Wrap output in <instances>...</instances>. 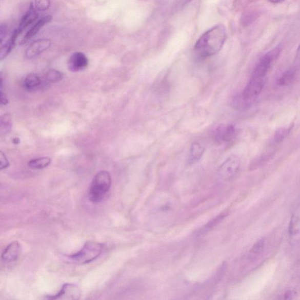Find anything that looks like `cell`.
<instances>
[{
    "label": "cell",
    "instance_id": "cell-1",
    "mask_svg": "<svg viewBox=\"0 0 300 300\" xmlns=\"http://www.w3.org/2000/svg\"><path fill=\"white\" fill-rule=\"evenodd\" d=\"M227 32L223 25H217L200 37L194 48L196 55L201 59L217 54L223 48Z\"/></svg>",
    "mask_w": 300,
    "mask_h": 300
},
{
    "label": "cell",
    "instance_id": "cell-2",
    "mask_svg": "<svg viewBox=\"0 0 300 300\" xmlns=\"http://www.w3.org/2000/svg\"><path fill=\"white\" fill-rule=\"evenodd\" d=\"M112 185V178L109 172L101 171L94 176L89 187V198L92 203L101 202L108 194Z\"/></svg>",
    "mask_w": 300,
    "mask_h": 300
},
{
    "label": "cell",
    "instance_id": "cell-3",
    "mask_svg": "<svg viewBox=\"0 0 300 300\" xmlns=\"http://www.w3.org/2000/svg\"><path fill=\"white\" fill-rule=\"evenodd\" d=\"M104 250V245L97 242H86L83 247L77 252L70 255V261L77 265H85L96 260L99 257Z\"/></svg>",
    "mask_w": 300,
    "mask_h": 300
},
{
    "label": "cell",
    "instance_id": "cell-4",
    "mask_svg": "<svg viewBox=\"0 0 300 300\" xmlns=\"http://www.w3.org/2000/svg\"><path fill=\"white\" fill-rule=\"evenodd\" d=\"M281 52V49L276 48L272 51L267 53L264 56H262L258 61L256 67H254L252 73L253 76L265 78L271 65L275 59H276Z\"/></svg>",
    "mask_w": 300,
    "mask_h": 300
},
{
    "label": "cell",
    "instance_id": "cell-5",
    "mask_svg": "<svg viewBox=\"0 0 300 300\" xmlns=\"http://www.w3.org/2000/svg\"><path fill=\"white\" fill-rule=\"evenodd\" d=\"M240 168V160L235 155L229 157L222 164L219 168V174L225 180L231 179L235 176Z\"/></svg>",
    "mask_w": 300,
    "mask_h": 300
},
{
    "label": "cell",
    "instance_id": "cell-6",
    "mask_svg": "<svg viewBox=\"0 0 300 300\" xmlns=\"http://www.w3.org/2000/svg\"><path fill=\"white\" fill-rule=\"evenodd\" d=\"M264 85L265 78L252 76L244 90L243 94H242L244 99L252 100L259 96L264 89Z\"/></svg>",
    "mask_w": 300,
    "mask_h": 300
},
{
    "label": "cell",
    "instance_id": "cell-7",
    "mask_svg": "<svg viewBox=\"0 0 300 300\" xmlns=\"http://www.w3.org/2000/svg\"><path fill=\"white\" fill-rule=\"evenodd\" d=\"M237 131L232 125H220L214 132V138L217 143L228 144L233 142L236 139Z\"/></svg>",
    "mask_w": 300,
    "mask_h": 300
},
{
    "label": "cell",
    "instance_id": "cell-8",
    "mask_svg": "<svg viewBox=\"0 0 300 300\" xmlns=\"http://www.w3.org/2000/svg\"><path fill=\"white\" fill-rule=\"evenodd\" d=\"M81 296V291L77 286L71 283H67L55 295H48L49 299H78Z\"/></svg>",
    "mask_w": 300,
    "mask_h": 300
},
{
    "label": "cell",
    "instance_id": "cell-9",
    "mask_svg": "<svg viewBox=\"0 0 300 300\" xmlns=\"http://www.w3.org/2000/svg\"><path fill=\"white\" fill-rule=\"evenodd\" d=\"M89 60L84 53L77 52L70 56L68 61V67L70 71L77 72L88 67Z\"/></svg>",
    "mask_w": 300,
    "mask_h": 300
},
{
    "label": "cell",
    "instance_id": "cell-10",
    "mask_svg": "<svg viewBox=\"0 0 300 300\" xmlns=\"http://www.w3.org/2000/svg\"><path fill=\"white\" fill-rule=\"evenodd\" d=\"M51 45V41L48 39H40L34 41L29 47L26 52L28 59L34 58L41 53L46 51Z\"/></svg>",
    "mask_w": 300,
    "mask_h": 300
},
{
    "label": "cell",
    "instance_id": "cell-11",
    "mask_svg": "<svg viewBox=\"0 0 300 300\" xmlns=\"http://www.w3.org/2000/svg\"><path fill=\"white\" fill-rule=\"evenodd\" d=\"M20 253L21 245L19 242H12L4 249L2 254V260L6 263L15 262L19 257Z\"/></svg>",
    "mask_w": 300,
    "mask_h": 300
},
{
    "label": "cell",
    "instance_id": "cell-12",
    "mask_svg": "<svg viewBox=\"0 0 300 300\" xmlns=\"http://www.w3.org/2000/svg\"><path fill=\"white\" fill-rule=\"evenodd\" d=\"M44 84V78L35 73L29 74L24 81V87L28 91H35Z\"/></svg>",
    "mask_w": 300,
    "mask_h": 300
},
{
    "label": "cell",
    "instance_id": "cell-13",
    "mask_svg": "<svg viewBox=\"0 0 300 300\" xmlns=\"http://www.w3.org/2000/svg\"><path fill=\"white\" fill-rule=\"evenodd\" d=\"M38 18V12H36L34 7L31 4L30 8H29V10L23 16L22 22H21L19 26L17 28L20 34L26 30L27 27L31 26L32 24L34 23Z\"/></svg>",
    "mask_w": 300,
    "mask_h": 300
},
{
    "label": "cell",
    "instance_id": "cell-14",
    "mask_svg": "<svg viewBox=\"0 0 300 300\" xmlns=\"http://www.w3.org/2000/svg\"><path fill=\"white\" fill-rule=\"evenodd\" d=\"M52 19V17L51 15L45 16L43 18L40 19L38 22H37L34 26L27 32L22 41V44L27 43L28 41L30 40L32 37H34L37 33L41 30V28L45 26V25L50 23Z\"/></svg>",
    "mask_w": 300,
    "mask_h": 300
},
{
    "label": "cell",
    "instance_id": "cell-15",
    "mask_svg": "<svg viewBox=\"0 0 300 300\" xmlns=\"http://www.w3.org/2000/svg\"><path fill=\"white\" fill-rule=\"evenodd\" d=\"M19 34L20 33L17 29H16L13 33H12L10 38L8 39L6 43L2 44L1 52H0V58H1V60L5 58V57H6L11 52L12 49H13L15 46L16 39H17Z\"/></svg>",
    "mask_w": 300,
    "mask_h": 300
},
{
    "label": "cell",
    "instance_id": "cell-16",
    "mask_svg": "<svg viewBox=\"0 0 300 300\" xmlns=\"http://www.w3.org/2000/svg\"><path fill=\"white\" fill-rule=\"evenodd\" d=\"M204 150V147L199 142L193 143L190 148L189 162L190 164H194L199 161L203 157Z\"/></svg>",
    "mask_w": 300,
    "mask_h": 300
},
{
    "label": "cell",
    "instance_id": "cell-17",
    "mask_svg": "<svg viewBox=\"0 0 300 300\" xmlns=\"http://www.w3.org/2000/svg\"><path fill=\"white\" fill-rule=\"evenodd\" d=\"M289 233L292 237L300 235V205L291 219Z\"/></svg>",
    "mask_w": 300,
    "mask_h": 300
},
{
    "label": "cell",
    "instance_id": "cell-18",
    "mask_svg": "<svg viewBox=\"0 0 300 300\" xmlns=\"http://www.w3.org/2000/svg\"><path fill=\"white\" fill-rule=\"evenodd\" d=\"M296 71L295 67L287 70L279 78L277 82L278 85L281 86L290 85L295 79V76H296Z\"/></svg>",
    "mask_w": 300,
    "mask_h": 300
},
{
    "label": "cell",
    "instance_id": "cell-19",
    "mask_svg": "<svg viewBox=\"0 0 300 300\" xmlns=\"http://www.w3.org/2000/svg\"><path fill=\"white\" fill-rule=\"evenodd\" d=\"M51 163L50 158L44 157L31 159L28 162V165L32 169L41 170L49 166Z\"/></svg>",
    "mask_w": 300,
    "mask_h": 300
},
{
    "label": "cell",
    "instance_id": "cell-20",
    "mask_svg": "<svg viewBox=\"0 0 300 300\" xmlns=\"http://www.w3.org/2000/svg\"><path fill=\"white\" fill-rule=\"evenodd\" d=\"M293 126H289L287 127H282L280 129H278L276 133H274L272 139V143L275 145H278L282 143L284 139L288 136L291 130H292Z\"/></svg>",
    "mask_w": 300,
    "mask_h": 300
},
{
    "label": "cell",
    "instance_id": "cell-21",
    "mask_svg": "<svg viewBox=\"0 0 300 300\" xmlns=\"http://www.w3.org/2000/svg\"><path fill=\"white\" fill-rule=\"evenodd\" d=\"M64 74L55 69L49 70L44 76L45 84L55 83L63 79Z\"/></svg>",
    "mask_w": 300,
    "mask_h": 300
},
{
    "label": "cell",
    "instance_id": "cell-22",
    "mask_svg": "<svg viewBox=\"0 0 300 300\" xmlns=\"http://www.w3.org/2000/svg\"><path fill=\"white\" fill-rule=\"evenodd\" d=\"M12 121L10 114L3 115L1 120V129L2 132L7 133L11 129Z\"/></svg>",
    "mask_w": 300,
    "mask_h": 300
},
{
    "label": "cell",
    "instance_id": "cell-23",
    "mask_svg": "<svg viewBox=\"0 0 300 300\" xmlns=\"http://www.w3.org/2000/svg\"><path fill=\"white\" fill-rule=\"evenodd\" d=\"M50 0H35L36 9L38 11H46L50 7Z\"/></svg>",
    "mask_w": 300,
    "mask_h": 300
},
{
    "label": "cell",
    "instance_id": "cell-24",
    "mask_svg": "<svg viewBox=\"0 0 300 300\" xmlns=\"http://www.w3.org/2000/svg\"><path fill=\"white\" fill-rule=\"evenodd\" d=\"M265 240L264 239H261L254 245L251 250V252L254 254H259L263 251V250L265 248Z\"/></svg>",
    "mask_w": 300,
    "mask_h": 300
},
{
    "label": "cell",
    "instance_id": "cell-25",
    "mask_svg": "<svg viewBox=\"0 0 300 300\" xmlns=\"http://www.w3.org/2000/svg\"><path fill=\"white\" fill-rule=\"evenodd\" d=\"M225 216V214L217 216L214 219L209 222V223L205 226L204 231H205V230H209V229L215 227V226L217 224H219L222 220L224 219Z\"/></svg>",
    "mask_w": 300,
    "mask_h": 300
},
{
    "label": "cell",
    "instance_id": "cell-26",
    "mask_svg": "<svg viewBox=\"0 0 300 300\" xmlns=\"http://www.w3.org/2000/svg\"><path fill=\"white\" fill-rule=\"evenodd\" d=\"M0 160H1V170L6 169L9 167V162H8L6 155L2 151L0 153Z\"/></svg>",
    "mask_w": 300,
    "mask_h": 300
},
{
    "label": "cell",
    "instance_id": "cell-27",
    "mask_svg": "<svg viewBox=\"0 0 300 300\" xmlns=\"http://www.w3.org/2000/svg\"><path fill=\"white\" fill-rule=\"evenodd\" d=\"M0 86H1V90H0V91H1V94H0V96H1V104L2 105H6L8 103V101L6 94L3 91V82L2 78L1 79V85H0Z\"/></svg>",
    "mask_w": 300,
    "mask_h": 300
},
{
    "label": "cell",
    "instance_id": "cell-28",
    "mask_svg": "<svg viewBox=\"0 0 300 300\" xmlns=\"http://www.w3.org/2000/svg\"><path fill=\"white\" fill-rule=\"evenodd\" d=\"M7 28L5 25H2L1 26V34H0V38H1V43L3 42V39L5 38L7 32Z\"/></svg>",
    "mask_w": 300,
    "mask_h": 300
},
{
    "label": "cell",
    "instance_id": "cell-29",
    "mask_svg": "<svg viewBox=\"0 0 300 300\" xmlns=\"http://www.w3.org/2000/svg\"><path fill=\"white\" fill-rule=\"evenodd\" d=\"M295 61L297 66L300 65V45L297 49L296 55H295Z\"/></svg>",
    "mask_w": 300,
    "mask_h": 300
},
{
    "label": "cell",
    "instance_id": "cell-30",
    "mask_svg": "<svg viewBox=\"0 0 300 300\" xmlns=\"http://www.w3.org/2000/svg\"><path fill=\"white\" fill-rule=\"evenodd\" d=\"M268 1L273 4H277L285 2V0H268Z\"/></svg>",
    "mask_w": 300,
    "mask_h": 300
},
{
    "label": "cell",
    "instance_id": "cell-31",
    "mask_svg": "<svg viewBox=\"0 0 300 300\" xmlns=\"http://www.w3.org/2000/svg\"><path fill=\"white\" fill-rule=\"evenodd\" d=\"M13 143L14 144H18L19 143V139L18 138H15L13 139Z\"/></svg>",
    "mask_w": 300,
    "mask_h": 300
}]
</instances>
